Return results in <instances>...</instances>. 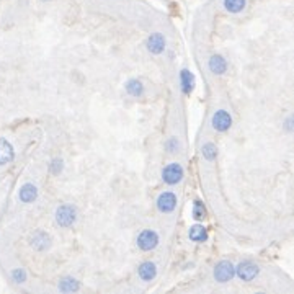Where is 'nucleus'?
I'll use <instances>...</instances> for the list:
<instances>
[{"label":"nucleus","mask_w":294,"mask_h":294,"mask_svg":"<svg viewBox=\"0 0 294 294\" xmlns=\"http://www.w3.org/2000/svg\"><path fill=\"white\" fill-rule=\"evenodd\" d=\"M234 274H235V268L231 261H227V260L219 261L214 268V278L216 281H219V283H227V281H231L234 278Z\"/></svg>","instance_id":"obj_1"},{"label":"nucleus","mask_w":294,"mask_h":294,"mask_svg":"<svg viewBox=\"0 0 294 294\" xmlns=\"http://www.w3.org/2000/svg\"><path fill=\"white\" fill-rule=\"evenodd\" d=\"M77 219V211H75V208H72L69 205H64L61 206L56 211V221H57V224L59 226H62V227H69L72 226L75 222Z\"/></svg>","instance_id":"obj_2"},{"label":"nucleus","mask_w":294,"mask_h":294,"mask_svg":"<svg viewBox=\"0 0 294 294\" xmlns=\"http://www.w3.org/2000/svg\"><path fill=\"white\" fill-rule=\"evenodd\" d=\"M162 178L167 185H176L178 181L183 178V168L180 163H168V165L163 168L162 172Z\"/></svg>","instance_id":"obj_3"},{"label":"nucleus","mask_w":294,"mask_h":294,"mask_svg":"<svg viewBox=\"0 0 294 294\" xmlns=\"http://www.w3.org/2000/svg\"><path fill=\"white\" fill-rule=\"evenodd\" d=\"M159 244V235H157L154 231H142L137 237V247L144 252L154 250Z\"/></svg>","instance_id":"obj_4"},{"label":"nucleus","mask_w":294,"mask_h":294,"mask_svg":"<svg viewBox=\"0 0 294 294\" xmlns=\"http://www.w3.org/2000/svg\"><path fill=\"white\" fill-rule=\"evenodd\" d=\"M258 266L253 263V261H248V260H245V261H242V263L235 268V274L242 279V281H252L255 276L258 274Z\"/></svg>","instance_id":"obj_5"},{"label":"nucleus","mask_w":294,"mask_h":294,"mask_svg":"<svg viewBox=\"0 0 294 294\" xmlns=\"http://www.w3.org/2000/svg\"><path fill=\"white\" fill-rule=\"evenodd\" d=\"M213 126L216 131H219V133H224L229 128L232 126V118L231 115L227 113L224 110H219L216 111L214 116H213Z\"/></svg>","instance_id":"obj_6"},{"label":"nucleus","mask_w":294,"mask_h":294,"mask_svg":"<svg viewBox=\"0 0 294 294\" xmlns=\"http://www.w3.org/2000/svg\"><path fill=\"white\" fill-rule=\"evenodd\" d=\"M176 206V196L172 193V191H165L159 196V200H157V208H159V211L162 213H172Z\"/></svg>","instance_id":"obj_7"},{"label":"nucleus","mask_w":294,"mask_h":294,"mask_svg":"<svg viewBox=\"0 0 294 294\" xmlns=\"http://www.w3.org/2000/svg\"><path fill=\"white\" fill-rule=\"evenodd\" d=\"M13 157H15V150H13L12 144L7 139H4V137H0V165L10 163L13 160Z\"/></svg>","instance_id":"obj_8"},{"label":"nucleus","mask_w":294,"mask_h":294,"mask_svg":"<svg viewBox=\"0 0 294 294\" xmlns=\"http://www.w3.org/2000/svg\"><path fill=\"white\" fill-rule=\"evenodd\" d=\"M147 49L152 52V54H160L165 49V38H163L160 33H154L152 36L147 39Z\"/></svg>","instance_id":"obj_9"},{"label":"nucleus","mask_w":294,"mask_h":294,"mask_svg":"<svg viewBox=\"0 0 294 294\" xmlns=\"http://www.w3.org/2000/svg\"><path fill=\"white\" fill-rule=\"evenodd\" d=\"M36 196H38V189L35 185H31V183H25V185L20 188V193H18L20 201L31 203L36 200Z\"/></svg>","instance_id":"obj_10"},{"label":"nucleus","mask_w":294,"mask_h":294,"mask_svg":"<svg viewBox=\"0 0 294 294\" xmlns=\"http://www.w3.org/2000/svg\"><path fill=\"white\" fill-rule=\"evenodd\" d=\"M49 235L43 232V231H38L35 235H33V239H31V247L33 248H36V250H46V248L49 247Z\"/></svg>","instance_id":"obj_11"},{"label":"nucleus","mask_w":294,"mask_h":294,"mask_svg":"<svg viewBox=\"0 0 294 294\" xmlns=\"http://www.w3.org/2000/svg\"><path fill=\"white\" fill-rule=\"evenodd\" d=\"M137 273H139L141 279H144V281H150V279H154V278H155L157 268H155V265L152 263V261H144V263L139 266V270H137Z\"/></svg>","instance_id":"obj_12"},{"label":"nucleus","mask_w":294,"mask_h":294,"mask_svg":"<svg viewBox=\"0 0 294 294\" xmlns=\"http://www.w3.org/2000/svg\"><path fill=\"white\" fill-rule=\"evenodd\" d=\"M180 82H181V90L185 95H189L191 93V90L194 87V77L191 72L188 70H181L180 72Z\"/></svg>","instance_id":"obj_13"},{"label":"nucleus","mask_w":294,"mask_h":294,"mask_svg":"<svg viewBox=\"0 0 294 294\" xmlns=\"http://www.w3.org/2000/svg\"><path fill=\"white\" fill-rule=\"evenodd\" d=\"M209 69H211V72H214V74H224L226 69H227L226 59L219 54L213 56L211 59H209Z\"/></svg>","instance_id":"obj_14"},{"label":"nucleus","mask_w":294,"mask_h":294,"mask_svg":"<svg viewBox=\"0 0 294 294\" xmlns=\"http://www.w3.org/2000/svg\"><path fill=\"white\" fill-rule=\"evenodd\" d=\"M188 235H189V239H191L193 242H205L208 239V231H206V227L196 224L193 227H189Z\"/></svg>","instance_id":"obj_15"},{"label":"nucleus","mask_w":294,"mask_h":294,"mask_svg":"<svg viewBox=\"0 0 294 294\" xmlns=\"http://www.w3.org/2000/svg\"><path fill=\"white\" fill-rule=\"evenodd\" d=\"M78 287H80V284H78V281L74 278H64L61 283H59V291H62V292H75L78 291Z\"/></svg>","instance_id":"obj_16"},{"label":"nucleus","mask_w":294,"mask_h":294,"mask_svg":"<svg viewBox=\"0 0 294 294\" xmlns=\"http://www.w3.org/2000/svg\"><path fill=\"white\" fill-rule=\"evenodd\" d=\"M126 91L131 95V96H141L144 93V85L139 82V80H129L128 85H126Z\"/></svg>","instance_id":"obj_17"},{"label":"nucleus","mask_w":294,"mask_h":294,"mask_svg":"<svg viewBox=\"0 0 294 294\" xmlns=\"http://www.w3.org/2000/svg\"><path fill=\"white\" fill-rule=\"evenodd\" d=\"M224 7L227 12L231 13H239L244 10L245 7V0H224Z\"/></svg>","instance_id":"obj_18"},{"label":"nucleus","mask_w":294,"mask_h":294,"mask_svg":"<svg viewBox=\"0 0 294 294\" xmlns=\"http://www.w3.org/2000/svg\"><path fill=\"white\" fill-rule=\"evenodd\" d=\"M203 157H205L206 160H214L216 157H218V149H216L214 144L208 142L203 146Z\"/></svg>","instance_id":"obj_19"},{"label":"nucleus","mask_w":294,"mask_h":294,"mask_svg":"<svg viewBox=\"0 0 294 294\" xmlns=\"http://www.w3.org/2000/svg\"><path fill=\"white\" fill-rule=\"evenodd\" d=\"M193 218L196 221H201V219L206 218V208L203 206L201 201H194V205H193Z\"/></svg>","instance_id":"obj_20"},{"label":"nucleus","mask_w":294,"mask_h":294,"mask_svg":"<svg viewBox=\"0 0 294 294\" xmlns=\"http://www.w3.org/2000/svg\"><path fill=\"white\" fill-rule=\"evenodd\" d=\"M12 279L15 281V283H23L26 279V273L23 270H20V268H17V270L12 271Z\"/></svg>","instance_id":"obj_21"},{"label":"nucleus","mask_w":294,"mask_h":294,"mask_svg":"<svg viewBox=\"0 0 294 294\" xmlns=\"http://www.w3.org/2000/svg\"><path fill=\"white\" fill-rule=\"evenodd\" d=\"M62 170V160L61 159H56V160H52V163H51V172L52 173H59Z\"/></svg>","instance_id":"obj_22"},{"label":"nucleus","mask_w":294,"mask_h":294,"mask_svg":"<svg viewBox=\"0 0 294 294\" xmlns=\"http://www.w3.org/2000/svg\"><path fill=\"white\" fill-rule=\"evenodd\" d=\"M178 147V142H176L175 139H170L168 142H167V149H168V152H173V150Z\"/></svg>","instance_id":"obj_23"},{"label":"nucleus","mask_w":294,"mask_h":294,"mask_svg":"<svg viewBox=\"0 0 294 294\" xmlns=\"http://www.w3.org/2000/svg\"><path fill=\"white\" fill-rule=\"evenodd\" d=\"M286 129H287V131H292V118H287V121H286Z\"/></svg>","instance_id":"obj_24"}]
</instances>
